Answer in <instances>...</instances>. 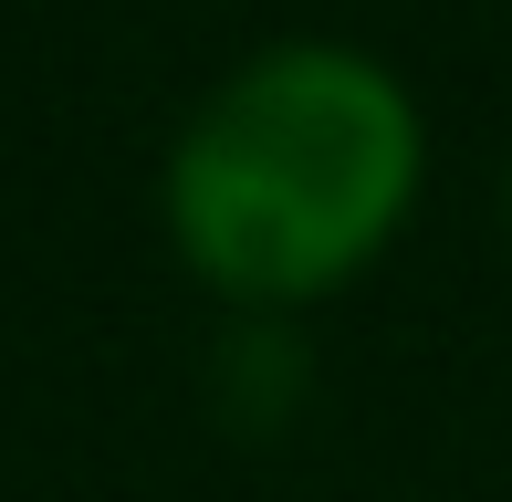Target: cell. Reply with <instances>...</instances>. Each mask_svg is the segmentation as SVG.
I'll return each mask as SVG.
<instances>
[{
    "mask_svg": "<svg viewBox=\"0 0 512 502\" xmlns=\"http://www.w3.org/2000/svg\"><path fill=\"white\" fill-rule=\"evenodd\" d=\"M429 126L356 42H272L230 63L168 147V241L251 314L345 293L408 231Z\"/></svg>",
    "mask_w": 512,
    "mask_h": 502,
    "instance_id": "1",
    "label": "cell"
},
{
    "mask_svg": "<svg viewBox=\"0 0 512 502\" xmlns=\"http://www.w3.org/2000/svg\"><path fill=\"white\" fill-rule=\"evenodd\" d=\"M502 210H512V178H502Z\"/></svg>",
    "mask_w": 512,
    "mask_h": 502,
    "instance_id": "2",
    "label": "cell"
}]
</instances>
